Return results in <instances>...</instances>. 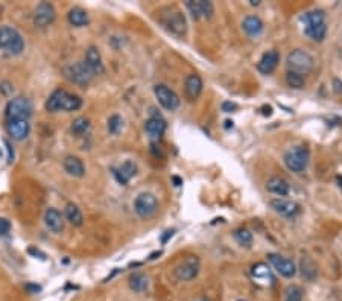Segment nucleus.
Segmentation results:
<instances>
[{
    "mask_svg": "<svg viewBox=\"0 0 342 301\" xmlns=\"http://www.w3.org/2000/svg\"><path fill=\"white\" fill-rule=\"evenodd\" d=\"M157 14H158L157 20L165 29H168L169 32H172L176 37H184L186 35L187 21H186V17L183 15V12L178 8L165 6L160 11H157Z\"/></svg>",
    "mask_w": 342,
    "mask_h": 301,
    "instance_id": "1",
    "label": "nucleus"
},
{
    "mask_svg": "<svg viewBox=\"0 0 342 301\" xmlns=\"http://www.w3.org/2000/svg\"><path fill=\"white\" fill-rule=\"evenodd\" d=\"M82 105V99L76 95H72L65 90H55L48 102H46V108L48 111H76L79 110Z\"/></svg>",
    "mask_w": 342,
    "mask_h": 301,
    "instance_id": "2",
    "label": "nucleus"
},
{
    "mask_svg": "<svg viewBox=\"0 0 342 301\" xmlns=\"http://www.w3.org/2000/svg\"><path fill=\"white\" fill-rule=\"evenodd\" d=\"M25 41L17 29L11 26L0 28V51L8 57H17L23 52Z\"/></svg>",
    "mask_w": 342,
    "mask_h": 301,
    "instance_id": "3",
    "label": "nucleus"
},
{
    "mask_svg": "<svg viewBox=\"0 0 342 301\" xmlns=\"http://www.w3.org/2000/svg\"><path fill=\"white\" fill-rule=\"evenodd\" d=\"M286 64L289 67V72H293V73H298L303 76L313 70L315 60L309 52H306L303 49H295L287 55Z\"/></svg>",
    "mask_w": 342,
    "mask_h": 301,
    "instance_id": "4",
    "label": "nucleus"
},
{
    "mask_svg": "<svg viewBox=\"0 0 342 301\" xmlns=\"http://www.w3.org/2000/svg\"><path fill=\"white\" fill-rule=\"evenodd\" d=\"M32 114V104L29 99L18 96L8 102L6 105V118L8 121H28Z\"/></svg>",
    "mask_w": 342,
    "mask_h": 301,
    "instance_id": "5",
    "label": "nucleus"
},
{
    "mask_svg": "<svg viewBox=\"0 0 342 301\" xmlns=\"http://www.w3.org/2000/svg\"><path fill=\"white\" fill-rule=\"evenodd\" d=\"M309 149L304 146H295L285 154L286 168L292 172H303L309 165Z\"/></svg>",
    "mask_w": 342,
    "mask_h": 301,
    "instance_id": "6",
    "label": "nucleus"
},
{
    "mask_svg": "<svg viewBox=\"0 0 342 301\" xmlns=\"http://www.w3.org/2000/svg\"><path fill=\"white\" fill-rule=\"evenodd\" d=\"M134 210L140 218H151L158 210V201L152 193H140L134 201Z\"/></svg>",
    "mask_w": 342,
    "mask_h": 301,
    "instance_id": "7",
    "label": "nucleus"
},
{
    "mask_svg": "<svg viewBox=\"0 0 342 301\" xmlns=\"http://www.w3.org/2000/svg\"><path fill=\"white\" fill-rule=\"evenodd\" d=\"M65 76L78 85H87L95 75L85 62H75L65 68Z\"/></svg>",
    "mask_w": 342,
    "mask_h": 301,
    "instance_id": "8",
    "label": "nucleus"
},
{
    "mask_svg": "<svg viewBox=\"0 0 342 301\" xmlns=\"http://www.w3.org/2000/svg\"><path fill=\"white\" fill-rule=\"evenodd\" d=\"M199 272V259L196 256H187L176 268H175V277L183 282L193 280Z\"/></svg>",
    "mask_w": 342,
    "mask_h": 301,
    "instance_id": "9",
    "label": "nucleus"
},
{
    "mask_svg": "<svg viewBox=\"0 0 342 301\" xmlns=\"http://www.w3.org/2000/svg\"><path fill=\"white\" fill-rule=\"evenodd\" d=\"M154 93H155V98L158 99L160 105H162L165 110H168V111H175V110L179 107V98H178V95H176L173 90H171L168 85H165V84H158V85H155Z\"/></svg>",
    "mask_w": 342,
    "mask_h": 301,
    "instance_id": "10",
    "label": "nucleus"
},
{
    "mask_svg": "<svg viewBox=\"0 0 342 301\" xmlns=\"http://www.w3.org/2000/svg\"><path fill=\"white\" fill-rule=\"evenodd\" d=\"M268 260L269 263L274 266V269L285 279H292L295 274H297V268H295V263L289 259H286L283 256H279V254H269L268 256Z\"/></svg>",
    "mask_w": 342,
    "mask_h": 301,
    "instance_id": "11",
    "label": "nucleus"
},
{
    "mask_svg": "<svg viewBox=\"0 0 342 301\" xmlns=\"http://www.w3.org/2000/svg\"><path fill=\"white\" fill-rule=\"evenodd\" d=\"M55 20V9L51 3L43 2L35 8L34 12V23L38 28H46L49 25H52Z\"/></svg>",
    "mask_w": 342,
    "mask_h": 301,
    "instance_id": "12",
    "label": "nucleus"
},
{
    "mask_svg": "<svg viewBox=\"0 0 342 301\" xmlns=\"http://www.w3.org/2000/svg\"><path fill=\"white\" fill-rule=\"evenodd\" d=\"M186 8L189 9V12L192 14V17L195 20L198 18H210L213 15V3L212 2H207V0H198V2H193V0H187L186 2Z\"/></svg>",
    "mask_w": 342,
    "mask_h": 301,
    "instance_id": "13",
    "label": "nucleus"
},
{
    "mask_svg": "<svg viewBox=\"0 0 342 301\" xmlns=\"http://www.w3.org/2000/svg\"><path fill=\"white\" fill-rule=\"evenodd\" d=\"M251 275L254 279V282L260 286H271L274 285V275L269 269V266L266 263H256L251 268Z\"/></svg>",
    "mask_w": 342,
    "mask_h": 301,
    "instance_id": "14",
    "label": "nucleus"
},
{
    "mask_svg": "<svg viewBox=\"0 0 342 301\" xmlns=\"http://www.w3.org/2000/svg\"><path fill=\"white\" fill-rule=\"evenodd\" d=\"M145 129H146V132L149 134L151 140L158 143V142L162 140L165 131H166V121H165L160 114H154L151 119L146 121Z\"/></svg>",
    "mask_w": 342,
    "mask_h": 301,
    "instance_id": "15",
    "label": "nucleus"
},
{
    "mask_svg": "<svg viewBox=\"0 0 342 301\" xmlns=\"http://www.w3.org/2000/svg\"><path fill=\"white\" fill-rule=\"evenodd\" d=\"M269 204L279 215H282L285 218H293L300 213V205L293 201H289V199L277 198V199H272Z\"/></svg>",
    "mask_w": 342,
    "mask_h": 301,
    "instance_id": "16",
    "label": "nucleus"
},
{
    "mask_svg": "<svg viewBox=\"0 0 342 301\" xmlns=\"http://www.w3.org/2000/svg\"><path fill=\"white\" fill-rule=\"evenodd\" d=\"M113 171V175L116 177V180L119 181L122 186H126L128 181L131 180L135 174H137V166L134 161L131 160H126L123 165H120L119 168H111Z\"/></svg>",
    "mask_w": 342,
    "mask_h": 301,
    "instance_id": "17",
    "label": "nucleus"
},
{
    "mask_svg": "<svg viewBox=\"0 0 342 301\" xmlns=\"http://www.w3.org/2000/svg\"><path fill=\"white\" fill-rule=\"evenodd\" d=\"M279 61H280V54L277 51H268L257 62V68L260 73L269 75L276 70V67L279 65Z\"/></svg>",
    "mask_w": 342,
    "mask_h": 301,
    "instance_id": "18",
    "label": "nucleus"
},
{
    "mask_svg": "<svg viewBox=\"0 0 342 301\" xmlns=\"http://www.w3.org/2000/svg\"><path fill=\"white\" fill-rule=\"evenodd\" d=\"M85 64L93 72V75H102L105 72V67H104V62H102V57H101L99 51L96 48H93V46L87 49Z\"/></svg>",
    "mask_w": 342,
    "mask_h": 301,
    "instance_id": "19",
    "label": "nucleus"
},
{
    "mask_svg": "<svg viewBox=\"0 0 342 301\" xmlns=\"http://www.w3.org/2000/svg\"><path fill=\"white\" fill-rule=\"evenodd\" d=\"M8 134L14 140H23L29 135L31 125L28 121H9L8 122Z\"/></svg>",
    "mask_w": 342,
    "mask_h": 301,
    "instance_id": "20",
    "label": "nucleus"
},
{
    "mask_svg": "<svg viewBox=\"0 0 342 301\" xmlns=\"http://www.w3.org/2000/svg\"><path fill=\"white\" fill-rule=\"evenodd\" d=\"M184 90H186V96L189 101H196L202 91V79L198 75H189L186 79Z\"/></svg>",
    "mask_w": 342,
    "mask_h": 301,
    "instance_id": "21",
    "label": "nucleus"
},
{
    "mask_svg": "<svg viewBox=\"0 0 342 301\" xmlns=\"http://www.w3.org/2000/svg\"><path fill=\"white\" fill-rule=\"evenodd\" d=\"M44 221H46V225L51 231L54 233H61L62 228H64V219H62V215L58 212L57 209H48L46 210V215H44Z\"/></svg>",
    "mask_w": 342,
    "mask_h": 301,
    "instance_id": "22",
    "label": "nucleus"
},
{
    "mask_svg": "<svg viewBox=\"0 0 342 301\" xmlns=\"http://www.w3.org/2000/svg\"><path fill=\"white\" fill-rule=\"evenodd\" d=\"M64 169H65V172H67L69 175H72V177H78V178H81V177L85 175V168H84L82 161H81L78 157H73V155L65 157V160H64Z\"/></svg>",
    "mask_w": 342,
    "mask_h": 301,
    "instance_id": "23",
    "label": "nucleus"
},
{
    "mask_svg": "<svg viewBox=\"0 0 342 301\" xmlns=\"http://www.w3.org/2000/svg\"><path fill=\"white\" fill-rule=\"evenodd\" d=\"M242 28L249 37H259L263 32V21L257 15H248L243 20Z\"/></svg>",
    "mask_w": 342,
    "mask_h": 301,
    "instance_id": "24",
    "label": "nucleus"
},
{
    "mask_svg": "<svg viewBox=\"0 0 342 301\" xmlns=\"http://www.w3.org/2000/svg\"><path fill=\"white\" fill-rule=\"evenodd\" d=\"M266 189L279 196H286L289 193V184L287 181L280 178V177H271L268 182H266Z\"/></svg>",
    "mask_w": 342,
    "mask_h": 301,
    "instance_id": "25",
    "label": "nucleus"
},
{
    "mask_svg": "<svg viewBox=\"0 0 342 301\" xmlns=\"http://www.w3.org/2000/svg\"><path fill=\"white\" fill-rule=\"evenodd\" d=\"M301 21L304 23V28H306V26L321 25V23H326V14H324L323 9H315V11L306 12V14L301 17Z\"/></svg>",
    "mask_w": 342,
    "mask_h": 301,
    "instance_id": "26",
    "label": "nucleus"
},
{
    "mask_svg": "<svg viewBox=\"0 0 342 301\" xmlns=\"http://www.w3.org/2000/svg\"><path fill=\"white\" fill-rule=\"evenodd\" d=\"M304 32H306V35H307L310 40L321 43V41L326 38V34H327V25H326V23H321V25H315V26H306V28H304Z\"/></svg>",
    "mask_w": 342,
    "mask_h": 301,
    "instance_id": "27",
    "label": "nucleus"
},
{
    "mask_svg": "<svg viewBox=\"0 0 342 301\" xmlns=\"http://www.w3.org/2000/svg\"><path fill=\"white\" fill-rule=\"evenodd\" d=\"M69 21H70V25L81 28L88 23V15L82 8H73L69 11Z\"/></svg>",
    "mask_w": 342,
    "mask_h": 301,
    "instance_id": "28",
    "label": "nucleus"
},
{
    "mask_svg": "<svg viewBox=\"0 0 342 301\" xmlns=\"http://www.w3.org/2000/svg\"><path fill=\"white\" fill-rule=\"evenodd\" d=\"M300 269H301V275H303L306 280H309V282L315 280L316 275H318L316 265H315L310 259H307V257H304V259L301 260V263H300Z\"/></svg>",
    "mask_w": 342,
    "mask_h": 301,
    "instance_id": "29",
    "label": "nucleus"
},
{
    "mask_svg": "<svg viewBox=\"0 0 342 301\" xmlns=\"http://www.w3.org/2000/svg\"><path fill=\"white\" fill-rule=\"evenodd\" d=\"M65 218H67V221H69L72 225H76V227L82 225V221H84L81 210H79L78 205H75V204H67V209H65Z\"/></svg>",
    "mask_w": 342,
    "mask_h": 301,
    "instance_id": "30",
    "label": "nucleus"
},
{
    "mask_svg": "<svg viewBox=\"0 0 342 301\" xmlns=\"http://www.w3.org/2000/svg\"><path fill=\"white\" fill-rule=\"evenodd\" d=\"M148 279H146V275L145 274H140V272H135V274H132L131 275V279H129V288L132 289V291H135V292H143V291H146L148 289Z\"/></svg>",
    "mask_w": 342,
    "mask_h": 301,
    "instance_id": "31",
    "label": "nucleus"
},
{
    "mask_svg": "<svg viewBox=\"0 0 342 301\" xmlns=\"http://www.w3.org/2000/svg\"><path fill=\"white\" fill-rule=\"evenodd\" d=\"M88 128H90V122L88 119H85V118H78V119H75L73 123H72V132L75 134V135H82V134H85L87 131H88Z\"/></svg>",
    "mask_w": 342,
    "mask_h": 301,
    "instance_id": "32",
    "label": "nucleus"
},
{
    "mask_svg": "<svg viewBox=\"0 0 342 301\" xmlns=\"http://www.w3.org/2000/svg\"><path fill=\"white\" fill-rule=\"evenodd\" d=\"M234 239L237 241L239 245L249 248L251 243H253V235H251L246 228H239V230L234 231Z\"/></svg>",
    "mask_w": 342,
    "mask_h": 301,
    "instance_id": "33",
    "label": "nucleus"
},
{
    "mask_svg": "<svg viewBox=\"0 0 342 301\" xmlns=\"http://www.w3.org/2000/svg\"><path fill=\"white\" fill-rule=\"evenodd\" d=\"M286 82L290 88L300 90V88L304 87V76H301L298 73H293V72H287L286 73Z\"/></svg>",
    "mask_w": 342,
    "mask_h": 301,
    "instance_id": "34",
    "label": "nucleus"
},
{
    "mask_svg": "<svg viewBox=\"0 0 342 301\" xmlns=\"http://www.w3.org/2000/svg\"><path fill=\"white\" fill-rule=\"evenodd\" d=\"M303 300V291L300 286H289L286 289L285 301H301Z\"/></svg>",
    "mask_w": 342,
    "mask_h": 301,
    "instance_id": "35",
    "label": "nucleus"
},
{
    "mask_svg": "<svg viewBox=\"0 0 342 301\" xmlns=\"http://www.w3.org/2000/svg\"><path fill=\"white\" fill-rule=\"evenodd\" d=\"M122 126H123V119H122L120 116L114 114V116H111V118L108 119V131H110L111 134H119L120 129H122Z\"/></svg>",
    "mask_w": 342,
    "mask_h": 301,
    "instance_id": "36",
    "label": "nucleus"
},
{
    "mask_svg": "<svg viewBox=\"0 0 342 301\" xmlns=\"http://www.w3.org/2000/svg\"><path fill=\"white\" fill-rule=\"evenodd\" d=\"M11 231V222L5 218H0V236H6Z\"/></svg>",
    "mask_w": 342,
    "mask_h": 301,
    "instance_id": "37",
    "label": "nucleus"
},
{
    "mask_svg": "<svg viewBox=\"0 0 342 301\" xmlns=\"http://www.w3.org/2000/svg\"><path fill=\"white\" fill-rule=\"evenodd\" d=\"M5 146H6V151H8V163H12L14 161V149H12V146L8 140H5Z\"/></svg>",
    "mask_w": 342,
    "mask_h": 301,
    "instance_id": "38",
    "label": "nucleus"
},
{
    "mask_svg": "<svg viewBox=\"0 0 342 301\" xmlns=\"http://www.w3.org/2000/svg\"><path fill=\"white\" fill-rule=\"evenodd\" d=\"M236 108H237V105L233 104V102H224V104H222V111H225V113H231V111H234Z\"/></svg>",
    "mask_w": 342,
    "mask_h": 301,
    "instance_id": "39",
    "label": "nucleus"
},
{
    "mask_svg": "<svg viewBox=\"0 0 342 301\" xmlns=\"http://www.w3.org/2000/svg\"><path fill=\"white\" fill-rule=\"evenodd\" d=\"M25 289H26L29 294H37V292H40V291H41V288H40V286H37V285H31V283H28V285L25 286Z\"/></svg>",
    "mask_w": 342,
    "mask_h": 301,
    "instance_id": "40",
    "label": "nucleus"
},
{
    "mask_svg": "<svg viewBox=\"0 0 342 301\" xmlns=\"http://www.w3.org/2000/svg\"><path fill=\"white\" fill-rule=\"evenodd\" d=\"M333 84L336 85V87H335L336 93H341V91H342V82H339V79H335V81H333Z\"/></svg>",
    "mask_w": 342,
    "mask_h": 301,
    "instance_id": "41",
    "label": "nucleus"
},
{
    "mask_svg": "<svg viewBox=\"0 0 342 301\" xmlns=\"http://www.w3.org/2000/svg\"><path fill=\"white\" fill-rule=\"evenodd\" d=\"M173 233H175L173 230H171V231H166V236H165V238L162 239V241H163V243H166V241H168V238H169V236H171V238H172V235H173Z\"/></svg>",
    "mask_w": 342,
    "mask_h": 301,
    "instance_id": "42",
    "label": "nucleus"
},
{
    "mask_svg": "<svg viewBox=\"0 0 342 301\" xmlns=\"http://www.w3.org/2000/svg\"><path fill=\"white\" fill-rule=\"evenodd\" d=\"M225 123H227V125H225L227 128H230V126H233V122H231V121H227V122H225Z\"/></svg>",
    "mask_w": 342,
    "mask_h": 301,
    "instance_id": "43",
    "label": "nucleus"
},
{
    "mask_svg": "<svg viewBox=\"0 0 342 301\" xmlns=\"http://www.w3.org/2000/svg\"><path fill=\"white\" fill-rule=\"evenodd\" d=\"M260 2L259 0H251V5H259Z\"/></svg>",
    "mask_w": 342,
    "mask_h": 301,
    "instance_id": "44",
    "label": "nucleus"
},
{
    "mask_svg": "<svg viewBox=\"0 0 342 301\" xmlns=\"http://www.w3.org/2000/svg\"><path fill=\"white\" fill-rule=\"evenodd\" d=\"M237 301H243V300H237Z\"/></svg>",
    "mask_w": 342,
    "mask_h": 301,
    "instance_id": "45",
    "label": "nucleus"
}]
</instances>
